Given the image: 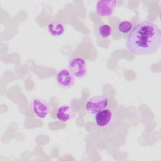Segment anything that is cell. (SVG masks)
<instances>
[{"label":"cell","instance_id":"3","mask_svg":"<svg viewBox=\"0 0 161 161\" xmlns=\"http://www.w3.org/2000/svg\"><path fill=\"white\" fill-rule=\"evenodd\" d=\"M68 70L74 78L82 79L87 74V65L85 60L80 57L70 58L68 62Z\"/></svg>","mask_w":161,"mask_h":161},{"label":"cell","instance_id":"10","mask_svg":"<svg viewBox=\"0 0 161 161\" xmlns=\"http://www.w3.org/2000/svg\"><path fill=\"white\" fill-rule=\"evenodd\" d=\"M133 29V23L128 20L119 21L118 25V30L122 34H128Z\"/></svg>","mask_w":161,"mask_h":161},{"label":"cell","instance_id":"7","mask_svg":"<svg viewBox=\"0 0 161 161\" xmlns=\"http://www.w3.org/2000/svg\"><path fill=\"white\" fill-rule=\"evenodd\" d=\"M55 81L60 87L64 89H69L74 85L75 79L68 69H62L57 72L55 77Z\"/></svg>","mask_w":161,"mask_h":161},{"label":"cell","instance_id":"1","mask_svg":"<svg viewBox=\"0 0 161 161\" xmlns=\"http://www.w3.org/2000/svg\"><path fill=\"white\" fill-rule=\"evenodd\" d=\"M126 45L128 50L136 55H150L161 45V32L158 26L150 21L138 23L128 35Z\"/></svg>","mask_w":161,"mask_h":161},{"label":"cell","instance_id":"5","mask_svg":"<svg viewBox=\"0 0 161 161\" xmlns=\"http://www.w3.org/2000/svg\"><path fill=\"white\" fill-rule=\"evenodd\" d=\"M31 109L33 114L39 119L45 118L49 113L48 104L44 100L34 97L31 102Z\"/></svg>","mask_w":161,"mask_h":161},{"label":"cell","instance_id":"11","mask_svg":"<svg viewBox=\"0 0 161 161\" xmlns=\"http://www.w3.org/2000/svg\"><path fill=\"white\" fill-rule=\"evenodd\" d=\"M97 34L102 38H107L111 34V28L108 24L103 23L100 25L97 29Z\"/></svg>","mask_w":161,"mask_h":161},{"label":"cell","instance_id":"6","mask_svg":"<svg viewBox=\"0 0 161 161\" xmlns=\"http://www.w3.org/2000/svg\"><path fill=\"white\" fill-rule=\"evenodd\" d=\"M118 1L115 0H101L96 6V12L99 16L108 17L112 15Z\"/></svg>","mask_w":161,"mask_h":161},{"label":"cell","instance_id":"4","mask_svg":"<svg viewBox=\"0 0 161 161\" xmlns=\"http://www.w3.org/2000/svg\"><path fill=\"white\" fill-rule=\"evenodd\" d=\"M115 118V112L111 109L106 108L95 114L94 122L98 127L106 128L113 124Z\"/></svg>","mask_w":161,"mask_h":161},{"label":"cell","instance_id":"2","mask_svg":"<svg viewBox=\"0 0 161 161\" xmlns=\"http://www.w3.org/2000/svg\"><path fill=\"white\" fill-rule=\"evenodd\" d=\"M109 99L106 95L96 96L91 97L86 104V110L90 114H96L106 109L109 105Z\"/></svg>","mask_w":161,"mask_h":161},{"label":"cell","instance_id":"9","mask_svg":"<svg viewBox=\"0 0 161 161\" xmlns=\"http://www.w3.org/2000/svg\"><path fill=\"white\" fill-rule=\"evenodd\" d=\"M47 28L49 34L53 37L60 36L65 31L64 24L58 20L49 21L47 24Z\"/></svg>","mask_w":161,"mask_h":161},{"label":"cell","instance_id":"8","mask_svg":"<svg viewBox=\"0 0 161 161\" xmlns=\"http://www.w3.org/2000/svg\"><path fill=\"white\" fill-rule=\"evenodd\" d=\"M74 112L70 105L61 104L57 107L55 109V117L61 122H67L74 116Z\"/></svg>","mask_w":161,"mask_h":161}]
</instances>
